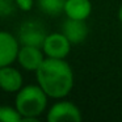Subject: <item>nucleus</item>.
<instances>
[{
	"instance_id": "f257e3e1",
	"label": "nucleus",
	"mask_w": 122,
	"mask_h": 122,
	"mask_svg": "<svg viewBox=\"0 0 122 122\" xmlns=\"http://www.w3.org/2000/svg\"><path fill=\"white\" fill-rule=\"evenodd\" d=\"M37 83L50 98L61 100L74 88V71L66 59L47 58L36 71Z\"/></svg>"
},
{
	"instance_id": "f03ea898",
	"label": "nucleus",
	"mask_w": 122,
	"mask_h": 122,
	"mask_svg": "<svg viewBox=\"0 0 122 122\" xmlns=\"http://www.w3.org/2000/svg\"><path fill=\"white\" fill-rule=\"evenodd\" d=\"M49 96L40 85H25L17 92L15 108L21 114V121H37L47 108Z\"/></svg>"
},
{
	"instance_id": "7ed1b4c3",
	"label": "nucleus",
	"mask_w": 122,
	"mask_h": 122,
	"mask_svg": "<svg viewBox=\"0 0 122 122\" xmlns=\"http://www.w3.org/2000/svg\"><path fill=\"white\" fill-rule=\"evenodd\" d=\"M46 119L49 122H80L83 116L76 104L61 98L49 109Z\"/></svg>"
},
{
	"instance_id": "20e7f679",
	"label": "nucleus",
	"mask_w": 122,
	"mask_h": 122,
	"mask_svg": "<svg viewBox=\"0 0 122 122\" xmlns=\"http://www.w3.org/2000/svg\"><path fill=\"white\" fill-rule=\"evenodd\" d=\"M46 36H47V33L41 22L29 20V21H25L21 24L19 29V34H17V40H19L20 45L42 47Z\"/></svg>"
},
{
	"instance_id": "39448f33",
	"label": "nucleus",
	"mask_w": 122,
	"mask_h": 122,
	"mask_svg": "<svg viewBox=\"0 0 122 122\" xmlns=\"http://www.w3.org/2000/svg\"><path fill=\"white\" fill-rule=\"evenodd\" d=\"M72 43L62 32L50 33L46 36L45 42L42 45V50L47 58H58L66 59L71 51Z\"/></svg>"
},
{
	"instance_id": "423d86ee",
	"label": "nucleus",
	"mask_w": 122,
	"mask_h": 122,
	"mask_svg": "<svg viewBox=\"0 0 122 122\" xmlns=\"http://www.w3.org/2000/svg\"><path fill=\"white\" fill-rule=\"evenodd\" d=\"M20 50V42L17 37L12 33L0 32V68L5 66H11L15 61H17Z\"/></svg>"
},
{
	"instance_id": "0eeeda50",
	"label": "nucleus",
	"mask_w": 122,
	"mask_h": 122,
	"mask_svg": "<svg viewBox=\"0 0 122 122\" xmlns=\"http://www.w3.org/2000/svg\"><path fill=\"white\" fill-rule=\"evenodd\" d=\"M46 55L43 53L42 47H37V46H26L21 45L19 50V55H17V61L19 64L26 71H33L36 72L40 66L43 63Z\"/></svg>"
},
{
	"instance_id": "6e6552de",
	"label": "nucleus",
	"mask_w": 122,
	"mask_h": 122,
	"mask_svg": "<svg viewBox=\"0 0 122 122\" xmlns=\"http://www.w3.org/2000/svg\"><path fill=\"white\" fill-rule=\"evenodd\" d=\"M88 25L85 20H75L68 19L62 24V33L68 38V41L72 45H79L84 42L88 36Z\"/></svg>"
},
{
	"instance_id": "1a4fd4ad",
	"label": "nucleus",
	"mask_w": 122,
	"mask_h": 122,
	"mask_svg": "<svg viewBox=\"0 0 122 122\" xmlns=\"http://www.w3.org/2000/svg\"><path fill=\"white\" fill-rule=\"evenodd\" d=\"M0 88L4 92L15 93L22 88V75L19 70L12 66H5L0 68Z\"/></svg>"
},
{
	"instance_id": "9d476101",
	"label": "nucleus",
	"mask_w": 122,
	"mask_h": 122,
	"mask_svg": "<svg viewBox=\"0 0 122 122\" xmlns=\"http://www.w3.org/2000/svg\"><path fill=\"white\" fill-rule=\"evenodd\" d=\"M63 13L68 19L87 21L92 13V3L91 0H66Z\"/></svg>"
},
{
	"instance_id": "9b49d317",
	"label": "nucleus",
	"mask_w": 122,
	"mask_h": 122,
	"mask_svg": "<svg viewBox=\"0 0 122 122\" xmlns=\"http://www.w3.org/2000/svg\"><path fill=\"white\" fill-rule=\"evenodd\" d=\"M38 8L49 16H58L64 12L66 0H37Z\"/></svg>"
},
{
	"instance_id": "f8f14e48",
	"label": "nucleus",
	"mask_w": 122,
	"mask_h": 122,
	"mask_svg": "<svg viewBox=\"0 0 122 122\" xmlns=\"http://www.w3.org/2000/svg\"><path fill=\"white\" fill-rule=\"evenodd\" d=\"M21 119L22 117L16 108L0 105V121L1 122H20Z\"/></svg>"
},
{
	"instance_id": "ddd939ff",
	"label": "nucleus",
	"mask_w": 122,
	"mask_h": 122,
	"mask_svg": "<svg viewBox=\"0 0 122 122\" xmlns=\"http://www.w3.org/2000/svg\"><path fill=\"white\" fill-rule=\"evenodd\" d=\"M16 7H19V9L24 12H29L34 5V0H15Z\"/></svg>"
},
{
	"instance_id": "4468645a",
	"label": "nucleus",
	"mask_w": 122,
	"mask_h": 122,
	"mask_svg": "<svg viewBox=\"0 0 122 122\" xmlns=\"http://www.w3.org/2000/svg\"><path fill=\"white\" fill-rule=\"evenodd\" d=\"M117 17H118V20H119V22L122 24V5L118 8V12H117Z\"/></svg>"
},
{
	"instance_id": "2eb2a0df",
	"label": "nucleus",
	"mask_w": 122,
	"mask_h": 122,
	"mask_svg": "<svg viewBox=\"0 0 122 122\" xmlns=\"http://www.w3.org/2000/svg\"><path fill=\"white\" fill-rule=\"evenodd\" d=\"M0 3H1V0H0Z\"/></svg>"
}]
</instances>
